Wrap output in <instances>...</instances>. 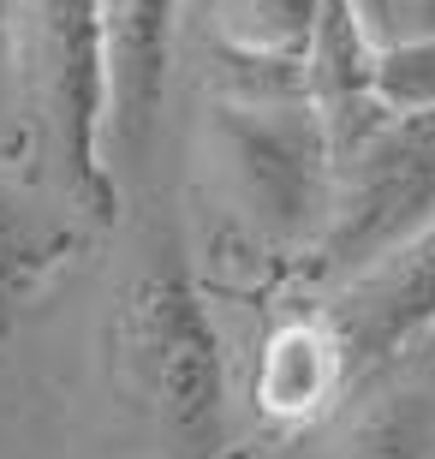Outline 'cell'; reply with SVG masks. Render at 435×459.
Returning a JSON list of instances; mask_svg holds the SVG:
<instances>
[{"mask_svg":"<svg viewBox=\"0 0 435 459\" xmlns=\"http://www.w3.org/2000/svg\"><path fill=\"white\" fill-rule=\"evenodd\" d=\"M6 96H13V0H0V108H6Z\"/></svg>","mask_w":435,"mask_h":459,"instance_id":"cell-13","label":"cell"},{"mask_svg":"<svg viewBox=\"0 0 435 459\" xmlns=\"http://www.w3.org/2000/svg\"><path fill=\"white\" fill-rule=\"evenodd\" d=\"M340 394H352L346 352H340L335 323L322 310H299V316L268 328L263 352H257V376H251V400L263 418L310 424V418H322L335 406Z\"/></svg>","mask_w":435,"mask_h":459,"instance_id":"cell-7","label":"cell"},{"mask_svg":"<svg viewBox=\"0 0 435 459\" xmlns=\"http://www.w3.org/2000/svg\"><path fill=\"white\" fill-rule=\"evenodd\" d=\"M376 96L387 114H430L435 108V30L387 36L376 48Z\"/></svg>","mask_w":435,"mask_h":459,"instance_id":"cell-11","label":"cell"},{"mask_svg":"<svg viewBox=\"0 0 435 459\" xmlns=\"http://www.w3.org/2000/svg\"><path fill=\"white\" fill-rule=\"evenodd\" d=\"M352 6H358V18H364V24L382 36V42L394 36V0H352Z\"/></svg>","mask_w":435,"mask_h":459,"instance_id":"cell-14","label":"cell"},{"mask_svg":"<svg viewBox=\"0 0 435 459\" xmlns=\"http://www.w3.org/2000/svg\"><path fill=\"white\" fill-rule=\"evenodd\" d=\"M84 251V227L0 179V341L36 305V292Z\"/></svg>","mask_w":435,"mask_h":459,"instance_id":"cell-8","label":"cell"},{"mask_svg":"<svg viewBox=\"0 0 435 459\" xmlns=\"http://www.w3.org/2000/svg\"><path fill=\"white\" fill-rule=\"evenodd\" d=\"M435 30V0H394V36Z\"/></svg>","mask_w":435,"mask_h":459,"instance_id":"cell-12","label":"cell"},{"mask_svg":"<svg viewBox=\"0 0 435 459\" xmlns=\"http://www.w3.org/2000/svg\"><path fill=\"white\" fill-rule=\"evenodd\" d=\"M114 376L173 459H227V352L209 299L173 245L119 292Z\"/></svg>","mask_w":435,"mask_h":459,"instance_id":"cell-1","label":"cell"},{"mask_svg":"<svg viewBox=\"0 0 435 459\" xmlns=\"http://www.w3.org/2000/svg\"><path fill=\"white\" fill-rule=\"evenodd\" d=\"M322 316L335 323L352 388L405 364L418 341L435 334V221L400 238L376 263H364L358 274L335 281V299L322 305Z\"/></svg>","mask_w":435,"mask_h":459,"instance_id":"cell-5","label":"cell"},{"mask_svg":"<svg viewBox=\"0 0 435 459\" xmlns=\"http://www.w3.org/2000/svg\"><path fill=\"white\" fill-rule=\"evenodd\" d=\"M322 0H203L209 48L245 60H304Z\"/></svg>","mask_w":435,"mask_h":459,"instance_id":"cell-10","label":"cell"},{"mask_svg":"<svg viewBox=\"0 0 435 459\" xmlns=\"http://www.w3.org/2000/svg\"><path fill=\"white\" fill-rule=\"evenodd\" d=\"M328 459H435V370H394L352 411Z\"/></svg>","mask_w":435,"mask_h":459,"instance_id":"cell-9","label":"cell"},{"mask_svg":"<svg viewBox=\"0 0 435 459\" xmlns=\"http://www.w3.org/2000/svg\"><path fill=\"white\" fill-rule=\"evenodd\" d=\"M203 155L227 209L257 238L286 251L317 245L335 191V155L310 96H281V102L221 96L203 119Z\"/></svg>","mask_w":435,"mask_h":459,"instance_id":"cell-3","label":"cell"},{"mask_svg":"<svg viewBox=\"0 0 435 459\" xmlns=\"http://www.w3.org/2000/svg\"><path fill=\"white\" fill-rule=\"evenodd\" d=\"M13 84L24 132L60 191L90 221H119V179L101 155V6L96 0H13Z\"/></svg>","mask_w":435,"mask_h":459,"instance_id":"cell-2","label":"cell"},{"mask_svg":"<svg viewBox=\"0 0 435 459\" xmlns=\"http://www.w3.org/2000/svg\"><path fill=\"white\" fill-rule=\"evenodd\" d=\"M435 221V108L387 114L352 155L335 161L328 221L310 245L317 281H346L400 238Z\"/></svg>","mask_w":435,"mask_h":459,"instance_id":"cell-4","label":"cell"},{"mask_svg":"<svg viewBox=\"0 0 435 459\" xmlns=\"http://www.w3.org/2000/svg\"><path fill=\"white\" fill-rule=\"evenodd\" d=\"M101 6V155L108 173H132L150 155L155 119L168 102V66H173V30L179 0H96Z\"/></svg>","mask_w":435,"mask_h":459,"instance_id":"cell-6","label":"cell"}]
</instances>
